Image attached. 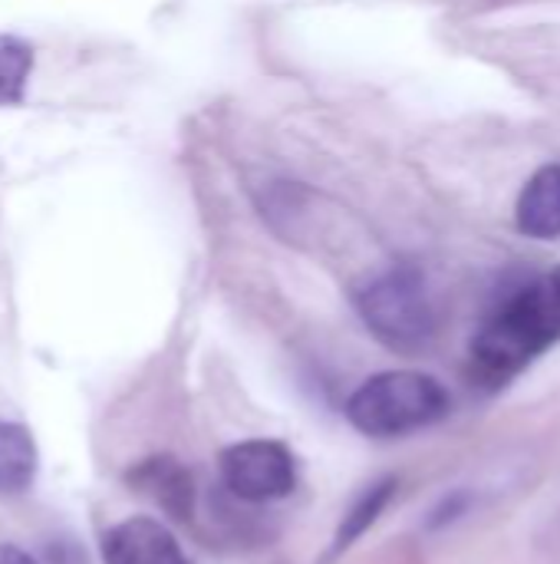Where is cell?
I'll use <instances>...</instances> for the list:
<instances>
[{"label":"cell","mask_w":560,"mask_h":564,"mask_svg":"<svg viewBox=\"0 0 560 564\" xmlns=\"http://www.w3.org/2000/svg\"><path fill=\"white\" fill-rule=\"evenodd\" d=\"M102 562L106 564H188L178 539L168 525L135 516L119 522L102 539Z\"/></svg>","instance_id":"cell-6"},{"label":"cell","mask_w":560,"mask_h":564,"mask_svg":"<svg viewBox=\"0 0 560 564\" xmlns=\"http://www.w3.org/2000/svg\"><path fill=\"white\" fill-rule=\"evenodd\" d=\"M356 311L370 334L396 354H419L439 330L436 304L416 268H389L356 291Z\"/></svg>","instance_id":"cell-3"},{"label":"cell","mask_w":560,"mask_h":564,"mask_svg":"<svg viewBox=\"0 0 560 564\" xmlns=\"http://www.w3.org/2000/svg\"><path fill=\"white\" fill-rule=\"evenodd\" d=\"M221 482L241 502L251 506L277 502L294 492L297 463L284 443L244 440L221 453Z\"/></svg>","instance_id":"cell-4"},{"label":"cell","mask_w":560,"mask_h":564,"mask_svg":"<svg viewBox=\"0 0 560 564\" xmlns=\"http://www.w3.org/2000/svg\"><path fill=\"white\" fill-rule=\"evenodd\" d=\"M548 291H551V297L560 304V268L551 271V278H548Z\"/></svg>","instance_id":"cell-12"},{"label":"cell","mask_w":560,"mask_h":564,"mask_svg":"<svg viewBox=\"0 0 560 564\" xmlns=\"http://www.w3.org/2000/svg\"><path fill=\"white\" fill-rule=\"evenodd\" d=\"M393 496H396V479H393V476H386V479L366 486V489L356 496V502L347 509V516H343V522H340V529H337V539H333V552H343V549H350L356 539H363V535L376 525V519L383 516V509L393 502Z\"/></svg>","instance_id":"cell-9"},{"label":"cell","mask_w":560,"mask_h":564,"mask_svg":"<svg viewBox=\"0 0 560 564\" xmlns=\"http://www.w3.org/2000/svg\"><path fill=\"white\" fill-rule=\"evenodd\" d=\"M449 390L419 370H386L370 377L347 400V420L370 440H399L436 426L449 413Z\"/></svg>","instance_id":"cell-2"},{"label":"cell","mask_w":560,"mask_h":564,"mask_svg":"<svg viewBox=\"0 0 560 564\" xmlns=\"http://www.w3.org/2000/svg\"><path fill=\"white\" fill-rule=\"evenodd\" d=\"M33 73V46L20 36H0V106H17L26 96Z\"/></svg>","instance_id":"cell-10"},{"label":"cell","mask_w":560,"mask_h":564,"mask_svg":"<svg viewBox=\"0 0 560 564\" xmlns=\"http://www.w3.org/2000/svg\"><path fill=\"white\" fill-rule=\"evenodd\" d=\"M515 225L538 241L560 238V165H545L528 178L515 205Z\"/></svg>","instance_id":"cell-7"},{"label":"cell","mask_w":560,"mask_h":564,"mask_svg":"<svg viewBox=\"0 0 560 564\" xmlns=\"http://www.w3.org/2000/svg\"><path fill=\"white\" fill-rule=\"evenodd\" d=\"M40 453L26 426L0 420V496H23L36 482Z\"/></svg>","instance_id":"cell-8"},{"label":"cell","mask_w":560,"mask_h":564,"mask_svg":"<svg viewBox=\"0 0 560 564\" xmlns=\"http://www.w3.org/2000/svg\"><path fill=\"white\" fill-rule=\"evenodd\" d=\"M132 492L145 496L175 522H188L195 516V479L185 463L175 456H149L125 473Z\"/></svg>","instance_id":"cell-5"},{"label":"cell","mask_w":560,"mask_h":564,"mask_svg":"<svg viewBox=\"0 0 560 564\" xmlns=\"http://www.w3.org/2000/svg\"><path fill=\"white\" fill-rule=\"evenodd\" d=\"M0 564H36L23 549L17 545H0Z\"/></svg>","instance_id":"cell-11"},{"label":"cell","mask_w":560,"mask_h":564,"mask_svg":"<svg viewBox=\"0 0 560 564\" xmlns=\"http://www.w3.org/2000/svg\"><path fill=\"white\" fill-rule=\"evenodd\" d=\"M560 340V304L548 284H528L485 317L472 340V373L485 387H502Z\"/></svg>","instance_id":"cell-1"}]
</instances>
